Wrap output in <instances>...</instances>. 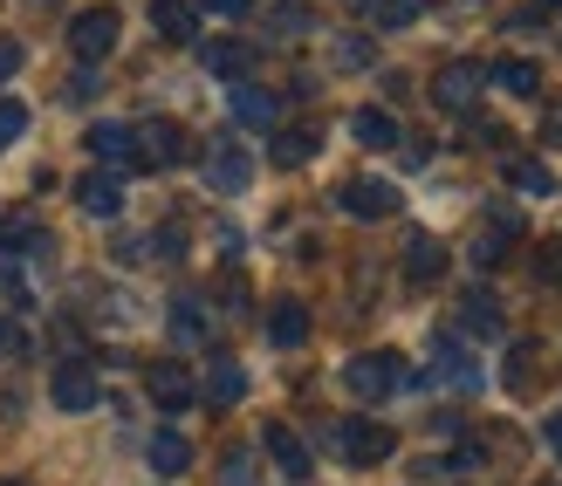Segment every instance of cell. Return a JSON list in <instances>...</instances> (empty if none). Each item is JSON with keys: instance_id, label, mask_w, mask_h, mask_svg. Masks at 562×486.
I'll list each match as a JSON object with an SVG mask.
<instances>
[{"instance_id": "2", "label": "cell", "mask_w": 562, "mask_h": 486, "mask_svg": "<svg viewBox=\"0 0 562 486\" xmlns=\"http://www.w3.org/2000/svg\"><path fill=\"white\" fill-rule=\"evenodd\" d=\"M481 90H487V69L481 63H446L432 76V103L439 110H473V103H481Z\"/></svg>"}, {"instance_id": "34", "label": "cell", "mask_w": 562, "mask_h": 486, "mask_svg": "<svg viewBox=\"0 0 562 486\" xmlns=\"http://www.w3.org/2000/svg\"><path fill=\"white\" fill-rule=\"evenodd\" d=\"M200 14H220V21H240L247 14V0H192Z\"/></svg>"}, {"instance_id": "28", "label": "cell", "mask_w": 562, "mask_h": 486, "mask_svg": "<svg viewBox=\"0 0 562 486\" xmlns=\"http://www.w3.org/2000/svg\"><path fill=\"white\" fill-rule=\"evenodd\" d=\"M21 131H27V103H0V151H8Z\"/></svg>"}, {"instance_id": "41", "label": "cell", "mask_w": 562, "mask_h": 486, "mask_svg": "<svg viewBox=\"0 0 562 486\" xmlns=\"http://www.w3.org/2000/svg\"><path fill=\"white\" fill-rule=\"evenodd\" d=\"M35 8H55V0H35Z\"/></svg>"}, {"instance_id": "15", "label": "cell", "mask_w": 562, "mask_h": 486, "mask_svg": "<svg viewBox=\"0 0 562 486\" xmlns=\"http://www.w3.org/2000/svg\"><path fill=\"white\" fill-rule=\"evenodd\" d=\"M261 445H268V460H274L281 473H289V479H308V445L289 432V425H268V432H261Z\"/></svg>"}, {"instance_id": "4", "label": "cell", "mask_w": 562, "mask_h": 486, "mask_svg": "<svg viewBox=\"0 0 562 486\" xmlns=\"http://www.w3.org/2000/svg\"><path fill=\"white\" fill-rule=\"evenodd\" d=\"M336 439H344V460L350 466H384L391 445H398V439H391V425H378V418H350Z\"/></svg>"}, {"instance_id": "23", "label": "cell", "mask_w": 562, "mask_h": 486, "mask_svg": "<svg viewBox=\"0 0 562 486\" xmlns=\"http://www.w3.org/2000/svg\"><path fill=\"white\" fill-rule=\"evenodd\" d=\"M206 69L227 76V82H247V69H255V48H247V42H213V48H206Z\"/></svg>"}, {"instance_id": "3", "label": "cell", "mask_w": 562, "mask_h": 486, "mask_svg": "<svg viewBox=\"0 0 562 486\" xmlns=\"http://www.w3.org/2000/svg\"><path fill=\"white\" fill-rule=\"evenodd\" d=\"M69 48H76V63H103V55L117 48V14H110V8L76 14L69 21Z\"/></svg>"}, {"instance_id": "24", "label": "cell", "mask_w": 562, "mask_h": 486, "mask_svg": "<svg viewBox=\"0 0 562 486\" xmlns=\"http://www.w3.org/2000/svg\"><path fill=\"white\" fill-rule=\"evenodd\" d=\"M508 185L528 192V199H549V192H555V171H549L542 158H508Z\"/></svg>"}, {"instance_id": "11", "label": "cell", "mask_w": 562, "mask_h": 486, "mask_svg": "<svg viewBox=\"0 0 562 486\" xmlns=\"http://www.w3.org/2000/svg\"><path fill=\"white\" fill-rule=\"evenodd\" d=\"M439 274H446V247L432 234H412L405 240V281H412V289H432Z\"/></svg>"}, {"instance_id": "39", "label": "cell", "mask_w": 562, "mask_h": 486, "mask_svg": "<svg viewBox=\"0 0 562 486\" xmlns=\"http://www.w3.org/2000/svg\"><path fill=\"white\" fill-rule=\"evenodd\" d=\"M508 27H515V35H536V27H542V8H521V14H515Z\"/></svg>"}, {"instance_id": "31", "label": "cell", "mask_w": 562, "mask_h": 486, "mask_svg": "<svg viewBox=\"0 0 562 486\" xmlns=\"http://www.w3.org/2000/svg\"><path fill=\"white\" fill-rule=\"evenodd\" d=\"M528 357H536L528 342H521V350L508 357V391H528V384H536V363H528Z\"/></svg>"}, {"instance_id": "25", "label": "cell", "mask_w": 562, "mask_h": 486, "mask_svg": "<svg viewBox=\"0 0 562 486\" xmlns=\"http://www.w3.org/2000/svg\"><path fill=\"white\" fill-rule=\"evenodd\" d=\"M172 342H179V350L206 342V308L192 302V295H179V302H172Z\"/></svg>"}, {"instance_id": "17", "label": "cell", "mask_w": 562, "mask_h": 486, "mask_svg": "<svg viewBox=\"0 0 562 486\" xmlns=\"http://www.w3.org/2000/svg\"><path fill=\"white\" fill-rule=\"evenodd\" d=\"M350 137H357L363 151H391V145H398V117H391V110H357Z\"/></svg>"}, {"instance_id": "5", "label": "cell", "mask_w": 562, "mask_h": 486, "mask_svg": "<svg viewBox=\"0 0 562 486\" xmlns=\"http://www.w3.org/2000/svg\"><path fill=\"white\" fill-rule=\"evenodd\" d=\"M336 206H344L350 219H391L398 213V192H391L384 179H350L344 192H336Z\"/></svg>"}, {"instance_id": "33", "label": "cell", "mask_w": 562, "mask_h": 486, "mask_svg": "<svg viewBox=\"0 0 562 486\" xmlns=\"http://www.w3.org/2000/svg\"><path fill=\"white\" fill-rule=\"evenodd\" d=\"M97 90H103V76H97V69H90V63H82V69H76V76H69V97H76V103H90V97H97Z\"/></svg>"}, {"instance_id": "26", "label": "cell", "mask_w": 562, "mask_h": 486, "mask_svg": "<svg viewBox=\"0 0 562 486\" xmlns=\"http://www.w3.org/2000/svg\"><path fill=\"white\" fill-rule=\"evenodd\" d=\"M234 117L240 124H274V97L255 90V82H234Z\"/></svg>"}, {"instance_id": "9", "label": "cell", "mask_w": 562, "mask_h": 486, "mask_svg": "<svg viewBox=\"0 0 562 486\" xmlns=\"http://www.w3.org/2000/svg\"><path fill=\"white\" fill-rule=\"evenodd\" d=\"M247 179H255V158H247L240 145H213V158H206V185H213V192H247Z\"/></svg>"}, {"instance_id": "18", "label": "cell", "mask_w": 562, "mask_h": 486, "mask_svg": "<svg viewBox=\"0 0 562 486\" xmlns=\"http://www.w3.org/2000/svg\"><path fill=\"white\" fill-rule=\"evenodd\" d=\"M90 151L103 165H137V131H124V124H90Z\"/></svg>"}, {"instance_id": "21", "label": "cell", "mask_w": 562, "mask_h": 486, "mask_svg": "<svg viewBox=\"0 0 562 486\" xmlns=\"http://www.w3.org/2000/svg\"><path fill=\"white\" fill-rule=\"evenodd\" d=\"M432 357H439L432 370H439V377H446V384H467V391H473V384H481V370H473V357L460 350V342H453V336H439V342H432Z\"/></svg>"}, {"instance_id": "35", "label": "cell", "mask_w": 562, "mask_h": 486, "mask_svg": "<svg viewBox=\"0 0 562 486\" xmlns=\"http://www.w3.org/2000/svg\"><path fill=\"white\" fill-rule=\"evenodd\" d=\"M536 268H542V281H555V289H562V247H542Z\"/></svg>"}, {"instance_id": "7", "label": "cell", "mask_w": 562, "mask_h": 486, "mask_svg": "<svg viewBox=\"0 0 562 486\" xmlns=\"http://www.w3.org/2000/svg\"><path fill=\"white\" fill-rule=\"evenodd\" d=\"M48 397H55V411H97V377L82 363H63L55 384H48Z\"/></svg>"}, {"instance_id": "36", "label": "cell", "mask_w": 562, "mask_h": 486, "mask_svg": "<svg viewBox=\"0 0 562 486\" xmlns=\"http://www.w3.org/2000/svg\"><path fill=\"white\" fill-rule=\"evenodd\" d=\"M542 137H549V145H562V103L542 110Z\"/></svg>"}, {"instance_id": "16", "label": "cell", "mask_w": 562, "mask_h": 486, "mask_svg": "<svg viewBox=\"0 0 562 486\" xmlns=\"http://www.w3.org/2000/svg\"><path fill=\"white\" fill-rule=\"evenodd\" d=\"M363 21L378 27V35H391V27H412V21H426V0H357Z\"/></svg>"}, {"instance_id": "22", "label": "cell", "mask_w": 562, "mask_h": 486, "mask_svg": "<svg viewBox=\"0 0 562 486\" xmlns=\"http://www.w3.org/2000/svg\"><path fill=\"white\" fill-rule=\"evenodd\" d=\"M487 76H494V82H501L508 97H536V90H542V69L528 63V55H508V63H494Z\"/></svg>"}, {"instance_id": "40", "label": "cell", "mask_w": 562, "mask_h": 486, "mask_svg": "<svg viewBox=\"0 0 562 486\" xmlns=\"http://www.w3.org/2000/svg\"><path fill=\"white\" fill-rule=\"evenodd\" d=\"M549 445H555V452H562V411H555V418H549Z\"/></svg>"}, {"instance_id": "27", "label": "cell", "mask_w": 562, "mask_h": 486, "mask_svg": "<svg viewBox=\"0 0 562 486\" xmlns=\"http://www.w3.org/2000/svg\"><path fill=\"white\" fill-rule=\"evenodd\" d=\"M316 145H323L316 131H281V137H274V165H289V171H295V165L316 158Z\"/></svg>"}, {"instance_id": "10", "label": "cell", "mask_w": 562, "mask_h": 486, "mask_svg": "<svg viewBox=\"0 0 562 486\" xmlns=\"http://www.w3.org/2000/svg\"><path fill=\"white\" fill-rule=\"evenodd\" d=\"M186 158V131L179 124H145V131H137V165H179Z\"/></svg>"}, {"instance_id": "30", "label": "cell", "mask_w": 562, "mask_h": 486, "mask_svg": "<svg viewBox=\"0 0 562 486\" xmlns=\"http://www.w3.org/2000/svg\"><path fill=\"white\" fill-rule=\"evenodd\" d=\"M220 486H255V460H247V452H227V466H220Z\"/></svg>"}, {"instance_id": "20", "label": "cell", "mask_w": 562, "mask_h": 486, "mask_svg": "<svg viewBox=\"0 0 562 486\" xmlns=\"http://www.w3.org/2000/svg\"><path fill=\"white\" fill-rule=\"evenodd\" d=\"M460 329H467V336H501V302H494L487 289L460 295Z\"/></svg>"}, {"instance_id": "12", "label": "cell", "mask_w": 562, "mask_h": 486, "mask_svg": "<svg viewBox=\"0 0 562 486\" xmlns=\"http://www.w3.org/2000/svg\"><path fill=\"white\" fill-rule=\"evenodd\" d=\"M145 460H151L158 479H179V473H192V439H186V432H151Z\"/></svg>"}, {"instance_id": "32", "label": "cell", "mask_w": 562, "mask_h": 486, "mask_svg": "<svg viewBox=\"0 0 562 486\" xmlns=\"http://www.w3.org/2000/svg\"><path fill=\"white\" fill-rule=\"evenodd\" d=\"M501 253H508V234H501V226H494V234H481V240H473V261H481V268H494Z\"/></svg>"}, {"instance_id": "8", "label": "cell", "mask_w": 562, "mask_h": 486, "mask_svg": "<svg viewBox=\"0 0 562 486\" xmlns=\"http://www.w3.org/2000/svg\"><path fill=\"white\" fill-rule=\"evenodd\" d=\"M76 206L97 213V219H117V206H124V179H117V171H90V179H76Z\"/></svg>"}, {"instance_id": "14", "label": "cell", "mask_w": 562, "mask_h": 486, "mask_svg": "<svg viewBox=\"0 0 562 486\" xmlns=\"http://www.w3.org/2000/svg\"><path fill=\"white\" fill-rule=\"evenodd\" d=\"M151 27L165 42H192L200 35V8H192V0H151Z\"/></svg>"}, {"instance_id": "29", "label": "cell", "mask_w": 562, "mask_h": 486, "mask_svg": "<svg viewBox=\"0 0 562 486\" xmlns=\"http://www.w3.org/2000/svg\"><path fill=\"white\" fill-rule=\"evenodd\" d=\"M336 63H344V69H371V42H363V35H344V42H336Z\"/></svg>"}, {"instance_id": "1", "label": "cell", "mask_w": 562, "mask_h": 486, "mask_svg": "<svg viewBox=\"0 0 562 486\" xmlns=\"http://www.w3.org/2000/svg\"><path fill=\"white\" fill-rule=\"evenodd\" d=\"M344 384H350V397L378 405V397H391V391L405 384V363L391 357V350H363V357H350V363H344Z\"/></svg>"}, {"instance_id": "37", "label": "cell", "mask_w": 562, "mask_h": 486, "mask_svg": "<svg viewBox=\"0 0 562 486\" xmlns=\"http://www.w3.org/2000/svg\"><path fill=\"white\" fill-rule=\"evenodd\" d=\"M8 357H21V329H14V323H0V363H8Z\"/></svg>"}, {"instance_id": "19", "label": "cell", "mask_w": 562, "mask_h": 486, "mask_svg": "<svg viewBox=\"0 0 562 486\" xmlns=\"http://www.w3.org/2000/svg\"><path fill=\"white\" fill-rule=\"evenodd\" d=\"M213 405H240L247 397V370L234 363V357H213V370H206V384H200Z\"/></svg>"}, {"instance_id": "13", "label": "cell", "mask_w": 562, "mask_h": 486, "mask_svg": "<svg viewBox=\"0 0 562 486\" xmlns=\"http://www.w3.org/2000/svg\"><path fill=\"white\" fill-rule=\"evenodd\" d=\"M268 342H274V350H302V342H308V308L302 302H274L268 308Z\"/></svg>"}, {"instance_id": "38", "label": "cell", "mask_w": 562, "mask_h": 486, "mask_svg": "<svg viewBox=\"0 0 562 486\" xmlns=\"http://www.w3.org/2000/svg\"><path fill=\"white\" fill-rule=\"evenodd\" d=\"M21 69V42H0V82H8Z\"/></svg>"}, {"instance_id": "6", "label": "cell", "mask_w": 562, "mask_h": 486, "mask_svg": "<svg viewBox=\"0 0 562 486\" xmlns=\"http://www.w3.org/2000/svg\"><path fill=\"white\" fill-rule=\"evenodd\" d=\"M145 391H151L158 411H186L192 405V370L186 363H151L145 370Z\"/></svg>"}]
</instances>
